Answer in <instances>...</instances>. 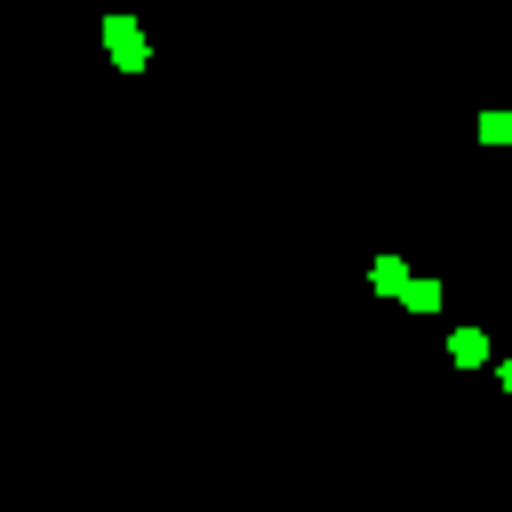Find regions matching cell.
<instances>
[{
	"instance_id": "2",
	"label": "cell",
	"mask_w": 512,
	"mask_h": 512,
	"mask_svg": "<svg viewBox=\"0 0 512 512\" xmlns=\"http://www.w3.org/2000/svg\"><path fill=\"white\" fill-rule=\"evenodd\" d=\"M480 144H512V112H480Z\"/></svg>"
},
{
	"instance_id": "4",
	"label": "cell",
	"mask_w": 512,
	"mask_h": 512,
	"mask_svg": "<svg viewBox=\"0 0 512 512\" xmlns=\"http://www.w3.org/2000/svg\"><path fill=\"white\" fill-rule=\"evenodd\" d=\"M504 384H512V360H504Z\"/></svg>"
},
{
	"instance_id": "1",
	"label": "cell",
	"mask_w": 512,
	"mask_h": 512,
	"mask_svg": "<svg viewBox=\"0 0 512 512\" xmlns=\"http://www.w3.org/2000/svg\"><path fill=\"white\" fill-rule=\"evenodd\" d=\"M104 48H112L120 72H144V32H136L128 16H104Z\"/></svg>"
},
{
	"instance_id": "3",
	"label": "cell",
	"mask_w": 512,
	"mask_h": 512,
	"mask_svg": "<svg viewBox=\"0 0 512 512\" xmlns=\"http://www.w3.org/2000/svg\"><path fill=\"white\" fill-rule=\"evenodd\" d=\"M368 280H376V288H384V296H400V288H408V272H400V256H384V264H376V272H368Z\"/></svg>"
}]
</instances>
